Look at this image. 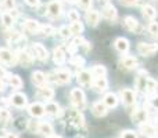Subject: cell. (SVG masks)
<instances>
[{"label":"cell","mask_w":158,"mask_h":138,"mask_svg":"<svg viewBox=\"0 0 158 138\" xmlns=\"http://www.w3.org/2000/svg\"><path fill=\"white\" fill-rule=\"evenodd\" d=\"M90 73H92V76H94V77H106L107 69H106V66H103V65H94Z\"/></svg>","instance_id":"obj_33"},{"label":"cell","mask_w":158,"mask_h":138,"mask_svg":"<svg viewBox=\"0 0 158 138\" xmlns=\"http://www.w3.org/2000/svg\"><path fill=\"white\" fill-rule=\"evenodd\" d=\"M101 15L103 18H106L107 21H115L118 17V13H117V8L114 7L112 4H106L103 8H101Z\"/></svg>","instance_id":"obj_13"},{"label":"cell","mask_w":158,"mask_h":138,"mask_svg":"<svg viewBox=\"0 0 158 138\" xmlns=\"http://www.w3.org/2000/svg\"><path fill=\"white\" fill-rule=\"evenodd\" d=\"M147 80H148V76H147V72L146 70H140L136 76V89L139 90L140 93H146V89H147Z\"/></svg>","instance_id":"obj_10"},{"label":"cell","mask_w":158,"mask_h":138,"mask_svg":"<svg viewBox=\"0 0 158 138\" xmlns=\"http://www.w3.org/2000/svg\"><path fill=\"white\" fill-rule=\"evenodd\" d=\"M121 138H139V137H137V134L135 133V131L125 130V131H122V134H121Z\"/></svg>","instance_id":"obj_45"},{"label":"cell","mask_w":158,"mask_h":138,"mask_svg":"<svg viewBox=\"0 0 158 138\" xmlns=\"http://www.w3.org/2000/svg\"><path fill=\"white\" fill-rule=\"evenodd\" d=\"M36 97H38L39 100H43V101L50 102V100H53V97H54V90H53L52 87H47V86L39 87L38 93H36Z\"/></svg>","instance_id":"obj_14"},{"label":"cell","mask_w":158,"mask_h":138,"mask_svg":"<svg viewBox=\"0 0 158 138\" xmlns=\"http://www.w3.org/2000/svg\"><path fill=\"white\" fill-rule=\"evenodd\" d=\"M137 60L132 55H126V57L121 58L119 60V66L122 69H126V70H131V69H135L137 66Z\"/></svg>","instance_id":"obj_16"},{"label":"cell","mask_w":158,"mask_h":138,"mask_svg":"<svg viewBox=\"0 0 158 138\" xmlns=\"http://www.w3.org/2000/svg\"><path fill=\"white\" fill-rule=\"evenodd\" d=\"M40 33H43V35H46V36H52L56 33V29L53 26H50V25H42Z\"/></svg>","instance_id":"obj_40"},{"label":"cell","mask_w":158,"mask_h":138,"mask_svg":"<svg viewBox=\"0 0 158 138\" xmlns=\"http://www.w3.org/2000/svg\"><path fill=\"white\" fill-rule=\"evenodd\" d=\"M123 25H125L126 29L133 32V33H140L143 30V26L140 25V22L132 15H128L123 18Z\"/></svg>","instance_id":"obj_5"},{"label":"cell","mask_w":158,"mask_h":138,"mask_svg":"<svg viewBox=\"0 0 158 138\" xmlns=\"http://www.w3.org/2000/svg\"><path fill=\"white\" fill-rule=\"evenodd\" d=\"M140 131H142L146 137H156L157 136L156 126L150 124V123H143V124H140Z\"/></svg>","instance_id":"obj_29"},{"label":"cell","mask_w":158,"mask_h":138,"mask_svg":"<svg viewBox=\"0 0 158 138\" xmlns=\"http://www.w3.org/2000/svg\"><path fill=\"white\" fill-rule=\"evenodd\" d=\"M68 19L71 22H77V21H81V15H79V13L77 10H69L68 11Z\"/></svg>","instance_id":"obj_41"},{"label":"cell","mask_w":158,"mask_h":138,"mask_svg":"<svg viewBox=\"0 0 158 138\" xmlns=\"http://www.w3.org/2000/svg\"><path fill=\"white\" fill-rule=\"evenodd\" d=\"M25 3L31 7H39L40 6V0H25Z\"/></svg>","instance_id":"obj_48"},{"label":"cell","mask_w":158,"mask_h":138,"mask_svg":"<svg viewBox=\"0 0 158 138\" xmlns=\"http://www.w3.org/2000/svg\"><path fill=\"white\" fill-rule=\"evenodd\" d=\"M14 22H15V18H14L10 13H3L2 14V24L6 29H11V28L14 26Z\"/></svg>","instance_id":"obj_31"},{"label":"cell","mask_w":158,"mask_h":138,"mask_svg":"<svg viewBox=\"0 0 158 138\" xmlns=\"http://www.w3.org/2000/svg\"><path fill=\"white\" fill-rule=\"evenodd\" d=\"M121 95V100L122 102L125 104L126 106H131V105H135L136 104V94H135L133 90L131 89H122L119 93Z\"/></svg>","instance_id":"obj_7"},{"label":"cell","mask_w":158,"mask_h":138,"mask_svg":"<svg viewBox=\"0 0 158 138\" xmlns=\"http://www.w3.org/2000/svg\"><path fill=\"white\" fill-rule=\"evenodd\" d=\"M4 86H6V84H4V80L0 77V91H3V90H4Z\"/></svg>","instance_id":"obj_53"},{"label":"cell","mask_w":158,"mask_h":138,"mask_svg":"<svg viewBox=\"0 0 158 138\" xmlns=\"http://www.w3.org/2000/svg\"><path fill=\"white\" fill-rule=\"evenodd\" d=\"M6 37L8 39V41H13V43H18V41H21V40L25 41V37H24V36H22L21 33L15 32V30H13V32H7Z\"/></svg>","instance_id":"obj_35"},{"label":"cell","mask_w":158,"mask_h":138,"mask_svg":"<svg viewBox=\"0 0 158 138\" xmlns=\"http://www.w3.org/2000/svg\"><path fill=\"white\" fill-rule=\"evenodd\" d=\"M114 46L119 53H126L129 50V40L125 37H118L117 40H115Z\"/></svg>","instance_id":"obj_30"},{"label":"cell","mask_w":158,"mask_h":138,"mask_svg":"<svg viewBox=\"0 0 158 138\" xmlns=\"http://www.w3.org/2000/svg\"><path fill=\"white\" fill-rule=\"evenodd\" d=\"M71 76L72 75L68 69H58V70H54L49 77H52L50 80H53L57 84H67L71 81Z\"/></svg>","instance_id":"obj_2"},{"label":"cell","mask_w":158,"mask_h":138,"mask_svg":"<svg viewBox=\"0 0 158 138\" xmlns=\"http://www.w3.org/2000/svg\"><path fill=\"white\" fill-rule=\"evenodd\" d=\"M4 76H8V75H7V72H6V69L3 68V66H0V77L3 79Z\"/></svg>","instance_id":"obj_51"},{"label":"cell","mask_w":158,"mask_h":138,"mask_svg":"<svg viewBox=\"0 0 158 138\" xmlns=\"http://www.w3.org/2000/svg\"><path fill=\"white\" fill-rule=\"evenodd\" d=\"M61 13H63V6H61V3L58 2V0H52V2L47 4V11H46L47 17L56 19L61 15Z\"/></svg>","instance_id":"obj_4"},{"label":"cell","mask_w":158,"mask_h":138,"mask_svg":"<svg viewBox=\"0 0 158 138\" xmlns=\"http://www.w3.org/2000/svg\"><path fill=\"white\" fill-rule=\"evenodd\" d=\"M53 61H54V64H57V65H63V64L65 62V51H64L63 47L54 49V51H53Z\"/></svg>","instance_id":"obj_26"},{"label":"cell","mask_w":158,"mask_h":138,"mask_svg":"<svg viewBox=\"0 0 158 138\" xmlns=\"http://www.w3.org/2000/svg\"><path fill=\"white\" fill-rule=\"evenodd\" d=\"M65 2H67V3H74L75 0H65Z\"/></svg>","instance_id":"obj_55"},{"label":"cell","mask_w":158,"mask_h":138,"mask_svg":"<svg viewBox=\"0 0 158 138\" xmlns=\"http://www.w3.org/2000/svg\"><path fill=\"white\" fill-rule=\"evenodd\" d=\"M147 30H148V33H150L153 37H158V24L157 22H150L148 24V26H147Z\"/></svg>","instance_id":"obj_39"},{"label":"cell","mask_w":158,"mask_h":138,"mask_svg":"<svg viewBox=\"0 0 158 138\" xmlns=\"http://www.w3.org/2000/svg\"><path fill=\"white\" fill-rule=\"evenodd\" d=\"M24 29H25V32H28V33H40V29H42V25L39 24L38 21H35V19H27V21L24 22Z\"/></svg>","instance_id":"obj_17"},{"label":"cell","mask_w":158,"mask_h":138,"mask_svg":"<svg viewBox=\"0 0 158 138\" xmlns=\"http://www.w3.org/2000/svg\"><path fill=\"white\" fill-rule=\"evenodd\" d=\"M150 102H151V105H153V108L158 111V95H154V97L151 98Z\"/></svg>","instance_id":"obj_49"},{"label":"cell","mask_w":158,"mask_h":138,"mask_svg":"<svg viewBox=\"0 0 158 138\" xmlns=\"http://www.w3.org/2000/svg\"><path fill=\"white\" fill-rule=\"evenodd\" d=\"M8 84H10L13 89L18 90L22 87V80L18 75H8Z\"/></svg>","instance_id":"obj_32"},{"label":"cell","mask_w":158,"mask_h":138,"mask_svg":"<svg viewBox=\"0 0 158 138\" xmlns=\"http://www.w3.org/2000/svg\"><path fill=\"white\" fill-rule=\"evenodd\" d=\"M38 133L40 134L42 137H44V138H52L54 130H53V126L50 124V123L40 122L39 123V126H38Z\"/></svg>","instance_id":"obj_18"},{"label":"cell","mask_w":158,"mask_h":138,"mask_svg":"<svg viewBox=\"0 0 158 138\" xmlns=\"http://www.w3.org/2000/svg\"><path fill=\"white\" fill-rule=\"evenodd\" d=\"M158 89V81L153 77H148L147 80V89H146V94H154Z\"/></svg>","instance_id":"obj_36"},{"label":"cell","mask_w":158,"mask_h":138,"mask_svg":"<svg viewBox=\"0 0 158 138\" xmlns=\"http://www.w3.org/2000/svg\"><path fill=\"white\" fill-rule=\"evenodd\" d=\"M142 14H143V17H144L146 19L153 21V19L157 17V10L153 7V6L146 4V6H143V8H142Z\"/></svg>","instance_id":"obj_28"},{"label":"cell","mask_w":158,"mask_h":138,"mask_svg":"<svg viewBox=\"0 0 158 138\" xmlns=\"http://www.w3.org/2000/svg\"><path fill=\"white\" fill-rule=\"evenodd\" d=\"M69 62H71V65L78 66V68H82V66L85 65V58L81 57V55H74V57L69 60Z\"/></svg>","instance_id":"obj_38"},{"label":"cell","mask_w":158,"mask_h":138,"mask_svg":"<svg viewBox=\"0 0 158 138\" xmlns=\"http://www.w3.org/2000/svg\"><path fill=\"white\" fill-rule=\"evenodd\" d=\"M118 101H119V98H118L117 94H114V93H107L103 98V104L107 108H115V106L118 105Z\"/></svg>","instance_id":"obj_25"},{"label":"cell","mask_w":158,"mask_h":138,"mask_svg":"<svg viewBox=\"0 0 158 138\" xmlns=\"http://www.w3.org/2000/svg\"><path fill=\"white\" fill-rule=\"evenodd\" d=\"M4 138H18V136H17V134H14V133H7Z\"/></svg>","instance_id":"obj_52"},{"label":"cell","mask_w":158,"mask_h":138,"mask_svg":"<svg viewBox=\"0 0 158 138\" xmlns=\"http://www.w3.org/2000/svg\"><path fill=\"white\" fill-rule=\"evenodd\" d=\"M3 8L7 11H13L15 8V0H3Z\"/></svg>","instance_id":"obj_42"},{"label":"cell","mask_w":158,"mask_h":138,"mask_svg":"<svg viewBox=\"0 0 158 138\" xmlns=\"http://www.w3.org/2000/svg\"><path fill=\"white\" fill-rule=\"evenodd\" d=\"M123 6H128V7H132V6H136L139 3V0H121Z\"/></svg>","instance_id":"obj_47"},{"label":"cell","mask_w":158,"mask_h":138,"mask_svg":"<svg viewBox=\"0 0 158 138\" xmlns=\"http://www.w3.org/2000/svg\"><path fill=\"white\" fill-rule=\"evenodd\" d=\"M69 122L72 123V124L75 126V127L81 128L85 126V117L81 113V112H71V119H69Z\"/></svg>","instance_id":"obj_27"},{"label":"cell","mask_w":158,"mask_h":138,"mask_svg":"<svg viewBox=\"0 0 158 138\" xmlns=\"http://www.w3.org/2000/svg\"><path fill=\"white\" fill-rule=\"evenodd\" d=\"M148 119V113L144 109H136V111L132 113V120L135 123H139V124H143V123H147Z\"/></svg>","instance_id":"obj_21"},{"label":"cell","mask_w":158,"mask_h":138,"mask_svg":"<svg viewBox=\"0 0 158 138\" xmlns=\"http://www.w3.org/2000/svg\"><path fill=\"white\" fill-rule=\"evenodd\" d=\"M58 33H60V36L63 39H68V37H71V30H69V28L68 26H61L60 29H58Z\"/></svg>","instance_id":"obj_43"},{"label":"cell","mask_w":158,"mask_h":138,"mask_svg":"<svg viewBox=\"0 0 158 138\" xmlns=\"http://www.w3.org/2000/svg\"><path fill=\"white\" fill-rule=\"evenodd\" d=\"M69 30H71V35H75L78 36L79 33L83 32V24L81 21H77V22H72L71 26H69Z\"/></svg>","instance_id":"obj_37"},{"label":"cell","mask_w":158,"mask_h":138,"mask_svg":"<svg viewBox=\"0 0 158 138\" xmlns=\"http://www.w3.org/2000/svg\"><path fill=\"white\" fill-rule=\"evenodd\" d=\"M71 102L78 111H82V109L86 106V97H85V93L82 91L81 89H74L71 91Z\"/></svg>","instance_id":"obj_1"},{"label":"cell","mask_w":158,"mask_h":138,"mask_svg":"<svg viewBox=\"0 0 158 138\" xmlns=\"http://www.w3.org/2000/svg\"><path fill=\"white\" fill-rule=\"evenodd\" d=\"M18 62L21 64L22 66H25V68H29V66H32L33 64V55L31 54L28 50H21V51L18 53Z\"/></svg>","instance_id":"obj_12"},{"label":"cell","mask_w":158,"mask_h":138,"mask_svg":"<svg viewBox=\"0 0 158 138\" xmlns=\"http://www.w3.org/2000/svg\"><path fill=\"white\" fill-rule=\"evenodd\" d=\"M92 2L93 0H78V4H79V7H81L82 10L89 11L90 7H92Z\"/></svg>","instance_id":"obj_44"},{"label":"cell","mask_w":158,"mask_h":138,"mask_svg":"<svg viewBox=\"0 0 158 138\" xmlns=\"http://www.w3.org/2000/svg\"><path fill=\"white\" fill-rule=\"evenodd\" d=\"M154 124H157V126H158V116L156 117V119H154Z\"/></svg>","instance_id":"obj_54"},{"label":"cell","mask_w":158,"mask_h":138,"mask_svg":"<svg viewBox=\"0 0 158 138\" xmlns=\"http://www.w3.org/2000/svg\"><path fill=\"white\" fill-rule=\"evenodd\" d=\"M100 2H104V3H107V2H108V0H100Z\"/></svg>","instance_id":"obj_57"},{"label":"cell","mask_w":158,"mask_h":138,"mask_svg":"<svg viewBox=\"0 0 158 138\" xmlns=\"http://www.w3.org/2000/svg\"><path fill=\"white\" fill-rule=\"evenodd\" d=\"M28 112H29V115L33 116V117H42L44 113H46V111H44V105L40 104V102L31 104V105L28 106Z\"/></svg>","instance_id":"obj_15"},{"label":"cell","mask_w":158,"mask_h":138,"mask_svg":"<svg viewBox=\"0 0 158 138\" xmlns=\"http://www.w3.org/2000/svg\"><path fill=\"white\" fill-rule=\"evenodd\" d=\"M10 104L17 106V108H25L28 105V98L22 93H14L10 97Z\"/></svg>","instance_id":"obj_8"},{"label":"cell","mask_w":158,"mask_h":138,"mask_svg":"<svg viewBox=\"0 0 158 138\" xmlns=\"http://www.w3.org/2000/svg\"><path fill=\"white\" fill-rule=\"evenodd\" d=\"M0 62L6 65H15L18 62V55L7 49H0Z\"/></svg>","instance_id":"obj_3"},{"label":"cell","mask_w":158,"mask_h":138,"mask_svg":"<svg viewBox=\"0 0 158 138\" xmlns=\"http://www.w3.org/2000/svg\"><path fill=\"white\" fill-rule=\"evenodd\" d=\"M158 51V44L154 43H139L137 44V53L144 57H150V55L156 54Z\"/></svg>","instance_id":"obj_6"},{"label":"cell","mask_w":158,"mask_h":138,"mask_svg":"<svg viewBox=\"0 0 158 138\" xmlns=\"http://www.w3.org/2000/svg\"><path fill=\"white\" fill-rule=\"evenodd\" d=\"M92 112H93V115H94L96 117H103V116H106L107 115L108 108H107L101 101H97V102H94L92 105Z\"/></svg>","instance_id":"obj_19"},{"label":"cell","mask_w":158,"mask_h":138,"mask_svg":"<svg viewBox=\"0 0 158 138\" xmlns=\"http://www.w3.org/2000/svg\"><path fill=\"white\" fill-rule=\"evenodd\" d=\"M93 89L98 93H104L107 89H108V80L106 77H94L92 83Z\"/></svg>","instance_id":"obj_22"},{"label":"cell","mask_w":158,"mask_h":138,"mask_svg":"<svg viewBox=\"0 0 158 138\" xmlns=\"http://www.w3.org/2000/svg\"><path fill=\"white\" fill-rule=\"evenodd\" d=\"M52 138H61V137H58V136H53Z\"/></svg>","instance_id":"obj_56"},{"label":"cell","mask_w":158,"mask_h":138,"mask_svg":"<svg viewBox=\"0 0 158 138\" xmlns=\"http://www.w3.org/2000/svg\"><path fill=\"white\" fill-rule=\"evenodd\" d=\"M77 80L81 86H90V84L93 83V76L89 70L81 69V70H78V73H77Z\"/></svg>","instance_id":"obj_11"},{"label":"cell","mask_w":158,"mask_h":138,"mask_svg":"<svg viewBox=\"0 0 158 138\" xmlns=\"http://www.w3.org/2000/svg\"><path fill=\"white\" fill-rule=\"evenodd\" d=\"M77 47H78V46L74 43V41H72V43L68 46V53H71V54H74V53L77 51Z\"/></svg>","instance_id":"obj_50"},{"label":"cell","mask_w":158,"mask_h":138,"mask_svg":"<svg viewBox=\"0 0 158 138\" xmlns=\"http://www.w3.org/2000/svg\"><path fill=\"white\" fill-rule=\"evenodd\" d=\"M44 111H46V113L50 115V116H60V115L63 113L61 106L58 105L57 102H53V101H50V102H47L46 105H44Z\"/></svg>","instance_id":"obj_20"},{"label":"cell","mask_w":158,"mask_h":138,"mask_svg":"<svg viewBox=\"0 0 158 138\" xmlns=\"http://www.w3.org/2000/svg\"><path fill=\"white\" fill-rule=\"evenodd\" d=\"M86 22L89 26H97L100 22V13L96 10H89L86 13Z\"/></svg>","instance_id":"obj_23"},{"label":"cell","mask_w":158,"mask_h":138,"mask_svg":"<svg viewBox=\"0 0 158 138\" xmlns=\"http://www.w3.org/2000/svg\"><path fill=\"white\" fill-rule=\"evenodd\" d=\"M11 120V115L7 109H2L0 111V127H6L8 122Z\"/></svg>","instance_id":"obj_34"},{"label":"cell","mask_w":158,"mask_h":138,"mask_svg":"<svg viewBox=\"0 0 158 138\" xmlns=\"http://www.w3.org/2000/svg\"><path fill=\"white\" fill-rule=\"evenodd\" d=\"M46 81H47V76L44 75L43 72L35 70V72L32 73V83L35 84V86L43 87V86H46Z\"/></svg>","instance_id":"obj_24"},{"label":"cell","mask_w":158,"mask_h":138,"mask_svg":"<svg viewBox=\"0 0 158 138\" xmlns=\"http://www.w3.org/2000/svg\"><path fill=\"white\" fill-rule=\"evenodd\" d=\"M38 126H39V123H35L33 120H31V122H28V130L29 131H33V133H38Z\"/></svg>","instance_id":"obj_46"},{"label":"cell","mask_w":158,"mask_h":138,"mask_svg":"<svg viewBox=\"0 0 158 138\" xmlns=\"http://www.w3.org/2000/svg\"><path fill=\"white\" fill-rule=\"evenodd\" d=\"M32 50H33V54H35V57L38 58L39 61H42V62L47 61V58H49V53H47V49L43 46V44L33 43Z\"/></svg>","instance_id":"obj_9"}]
</instances>
